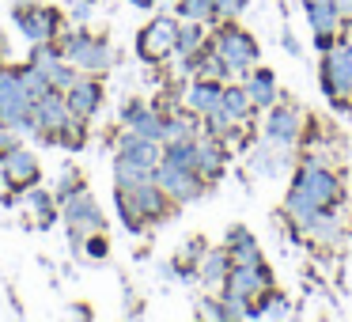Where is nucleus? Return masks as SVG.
Listing matches in <instances>:
<instances>
[{"label": "nucleus", "instance_id": "1a4fd4ad", "mask_svg": "<svg viewBox=\"0 0 352 322\" xmlns=\"http://www.w3.org/2000/svg\"><path fill=\"white\" fill-rule=\"evenodd\" d=\"M61 208H65V220H69V228H72V235H76V239L91 235V231H102V213H99V205H95L84 190L72 193L69 201H61Z\"/></svg>", "mask_w": 352, "mask_h": 322}, {"label": "nucleus", "instance_id": "423d86ee", "mask_svg": "<svg viewBox=\"0 0 352 322\" xmlns=\"http://www.w3.org/2000/svg\"><path fill=\"white\" fill-rule=\"evenodd\" d=\"M61 50H65V61L84 69V72H102V69L114 65V50H110L107 42L91 39V34H69Z\"/></svg>", "mask_w": 352, "mask_h": 322}, {"label": "nucleus", "instance_id": "a878e982", "mask_svg": "<svg viewBox=\"0 0 352 322\" xmlns=\"http://www.w3.org/2000/svg\"><path fill=\"white\" fill-rule=\"evenodd\" d=\"M280 46L288 50L292 57H299V54H303V46H299V42H296V34H292V31H284V34H280Z\"/></svg>", "mask_w": 352, "mask_h": 322}, {"label": "nucleus", "instance_id": "20e7f679", "mask_svg": "<svg viewBox=\"0 0 352 322\" xmlns=\"http://www.w3.org/2000/svg\"><path fill=\"white\" fill-rule=\"evenodd\" d=\"M307 129V114L296 107V103H276V107L265 110V125H261V137L273 140V144L296 148L303 140Z\"/></svg>", "mask_w": 352, "mask_h": 322}, {"label": "nucleus", "instance_id": "a211bd4d", "mask_svg": "<svg viewBox=\"0 0 352 322\" xmlns=\"http://www.w3.org/2000/svg\"><path fill=\"white\" fill-rule=\"evenodd\" d=\"M223 246H228V254H231V266H254V261H261V246L246 228H231L228 239H223Z\"/></svg>", "mask_w": 352, "mask_h": 322}, {"label": "nucleus", "instance_id": "9b49d317", "mask_svg": "<svg viewBox=\"0 0 352 322\" xmlns=\"http://www.w3.org/2000/svg\"><path fill=\"white\" fill-rule=\"evenodd\" d=\"M122 122L129 125L133 133H140V137H148V140H160V144H163V122H167V118H163L160 110L144 107V103H125V110H122Z\"/></svg>", "mask_w": 352, "mask_h": 322}, {"label": "nucleus", "instance_id": "aec40b11", "mask_svg": "<svg viewBox=\"0 0 352 322\" xmlns=\"http://www.w3.org/2000/svg\"><path fill=\"white\" fill-rule=\"evenodd\" d=\"M0 171H4V178H8L12 186H23L34 178V155L27 152V148H12V152L0 160Z\"/></svg>", "mask_w": 352, "mask_h": 322}, {"label": "nucleus", "instance_id": "0eeeda50", "mask_svg": "<svg viewBox=\"0 0 352 322\" xmlns=\"http://www.w3.org/2000/svg\"><path fill=\"white\" fill-rule=\"evenodd\" d=\"M175 42H178V19L160 16L140 31L137 54L144 57V61H167V57H175Z\"/></svg>", "mask_w": 352, "mask_h": 322}, {"label": "nucleus", "instance_id": "f8f14e48", "mask_svg": "<svg viewBox=\"0 0 352 322\" xmlns=\"http://www.w3.org/2000/svg\"><path fill=\"white\" fill-rule=\"evenodd\" d=\"M197 175H205V178H216L223 171V163H228V144H223L216 133H197Z\"/></svg>", "mask_w": 352, "mask_h": 322}, {"label": "nucleus", "instance_id": "f3484780", "mask_svg": "<svg viewBox=\"0 0 352 322\" xmlns=\"http://www.w3.org/2000/svg\"><path fill=\"white\" fill-rule=\"evenodd\" d=\"M243 87H246V95H250L254 110H269V107L280 103V92H276V80H273V72H269V69L246 72V84Z\"/></svg>", "mask_w": 352, "mask_h": 322}, {"label": "nucleus", "instance_id": "7c9ffc66", "mask_svg": "<svg viewBox=\"0 0 352 322\" xmlns=\"http://www.w3.org/2000/svg\"><path fill=\"white\" fill-rule=\"evenodd\" d=\"M303 4H329V0H303Z\"/></svg>", "mask_w": 352, "mask_h": 322}, {"label": "nucleus", "instance_id": "f257e3e1", "mask_svg": "<svg viewBox=\"0 0 352 322\" xmlns=\"http://www.w3.org/2000/svg\"><path fill=\"white\" fill-rule=\"evenodd\" d=\"M322 92L333 110L341 114L352 110V46L344 42V34L322 54Z\"/></svg>", "mask_w": 352, "mask_h": 322}, {"label": "nucleus", "instance_id": "5701e85b", "mask_svg": "<svg viewBox=\"0 0 352 322\" xmlns=\"http://www.w3.org/2000/svg\"><path fill=\"white\" fill-rule=\"evenodd\" d=\"M178 16L182 19H197V23H212V0H178Z\"/></svg>", "mask_w": 352, "mask_h": 322}, {"label": "nucleus", "instance_id": "6ab92c4d", "mask_svg": "<svg viewBox=\"0 0 352 322\" xmlns=\"http://www.w3.org/2000/svg\"><path fill=\"white\" fill-rule=\"evenodd\" d=\"M205 46H208V23H197V19H182V23H178L175 57H197Z\"/></svg>", "mask_w": 352, "mask_h": 322}, {"label": "nucleus", "instance_id": "7ed1b4c3", "mask_svg": "<svg viewBox=\"0 0 352 322\" xmlns=\"http://www.w3.org/2000/svg\"><path fill=\"white\" fill-rule=\"evenodd\" d=\"M212 50L228 61V69L235 72V76L254 72V69H258V61H261L258 39H254L250 31H243L235 19H220V27H216V34H212Z\"/></svg>", "mask_w": 352, "mask_h": 322}, {"label": "nucleus", "instance_id": "4be33fe9", "mask_svg": "<svg viewBox=\"0 0 352 322\" xmlns=\"http://www.w3.org/2000/svg\"><path fill=\"white\" fill-rule=\"evenodd\" d=\"M220 110L231 118V122L243 125L246 118L254 114V103H250V95H246V87H239V84H223V103H220Z\"/></svg>", "mask_w": 352, "mask_h": 322}, {"label": "nucleus", "instance_id": "cd10ccee", "mask_svg": "<svg viewBox=\"0 0 352 322\" xmlns=\"http://www.w3.org/2000/svg\"><path fill=\"white\" fill-rule=\"evenodd\" d=\"M27 201H31V205L38 208V213H50V197H46V193H38V190H34V193H31V197H27Z\"/></svg>", "mask_w": 352, "mask_h": 322}, {"label": "nucleus", "instance_id": "9d476101", "mask_svg": "<svg viewBox=\"0 0 352 322\" xmlns=\"http://www.w3.org/2000/svg\"><path fill=\"white\" fill-rule=\"evenodd\" d=\"M182 103H186V110H193L197 118H208V114H216L220 103H223V84L220 80H208V76H193V84L186 87Z\"/></svg>", "mask_w": 352, "mask_h": 322}, {"label": "nucleus", "instance_id": "2f4dec72", "mask_svg": "<svg viewBox=\"0 0 352 322\" xmlns=\"http://www.w3.org/2000/svg\"><path fill=\"white\" fill-rule=\"evenodd\" d=\"M341 34H344V31H341ZM344 42H349V46H352V31H349V34H344Z\"/></svg>", "mask_w": 352, "mask_h": 322}, {"label": "nucleus", "instance_id": "393cba45", "mask_svg": "<svg viewBox=\"0 0 352 322\" xmlns=\"http://www.w3.org/2000/svg\"><path fill=\"white\" fill-rule=\"evenodd\" d=\"M197 314L201 319H228V307H223V296L220 299H201V307H197Z\"/></svg>", "mask_w": 352, "mask_h": 322}, {"label": "nucleus", "instance_id": "39448f33", "mask_svg": "<svg viewBox=\"0 0 352 322\" xmlns=\"http://www.w3.org/2000/svg\"><path fill=\"white\" fill-rule=\"evenodd\" d=\"M155 186H160L170 201L190 205V201H197L201 193H205V175H197V171H190V167H178V163L160 160V167H155Z\"/></svg>", "mask_w": 352, "mask_h": 322}, {"label": "nucleus", "instance_id": "2eb2a0df", "mask_svg": "<svg viewBox=\"0 0 352 322\" xmlns=\"http://www.w3.org/2000/svg\"><path fill=\"white\" fill-rule=\"evenodd\" d=\"M231 273V254L228 246H216V250H205L197 261V277L205 288H223V281H228Z\"/></svg>", "mask_w": 352, "mask_h": 322}, {"label": "nucleus", "instance_id": "ddd939ff", "mask_svg": "<svg viewBox=\"0 0 352 322\" xmlns=\"http://www.w3.org/2000/svg\"><path fill=\"white\" fill-rule=\"evenodd\" d=\"M303 12H307V23H311L314 39H329V42L341 39L344 19H341V12L333 8V0H329V4H303Z\"/></svg>", "mask_w": 352, "mask_h": 322}, {"label": "nucleus", "instance_id": "dca6fc26", "mask_svg": "<svg viewBox=\"0 0 352 322\" xmlns=\"http://www.w3.org/2000/svg\"><path fill=\"white\" fill-rule=\"evenodd\" d=\"M65 103H69V110H72V118H91L95 110H99V103H102V87L99 84H91V80H76V84L65 92Z\"/></svg>", "mask_w": 352, "mask_h": 322}, {"label": "nucleus", "instance_id": "412c9836", "mask_svg": "<svg viewBox=\"0 0 352 322\" xmlns=\"http://www.w3.org/2000/svg\"><path fill=\"white\" fill-rule=\"evenodd\" d=\"M19 23H23V34H27V39H34V42L54 39V34H57V16H54V12H42V8L19 12Z\"/></svg>", "mask_w": 352, "mask_h": 322}, {"label": "nucleus", "instance_id": "6e6552de", "mask_svg": "<svg viewBox=\"0 0 352 322\" xmlns=\"http://www.w3.org/2000/svg\"><path fill=\"white\" fill-rule=\"evenodd\" d=\"M0 125H34L31 95L16 72H0Z\"/></svg>", "mask_w": 352, "mask_h": 322}, {"label": "nucleus", "instance_id": "4468645a", "mask_svg": "<svg viewBox=\"0 0 352 322\" xmlns=\"http://www.w3.org/2000/svg\"><path fill=\"white\" fill-rule=\"evenodd\" d=\"M322 213H326V208H318L311 197H303V193H299L296 186H292V190L284 193V216H288L292 228L303 231V235H311V228L318 224V216H322Z\"/></svg>", "mask_w": 352, "mask_h": 322}, {"label": "nucleus", "instance_id": "b1692460", "mask_svg": "<svg viewBox=\"0 0 352 322\" xmlns=\"http://www.w3.org/2000/svg\"><path fill=\"white\" fill-rule=\"evenodd\" d=\"M216 19H239L246 12V0H212Z\"/></svg>", "mask_w": 352, "mask_h": 322}, {"label": "nucleus", "instance_id": "f03ea898", "mask_svg": "<svg viewBox=\"0 0 352 322\" xmlns=\"http://www.w3.org/2000/svg\"><path fill=\"white\" fill-rule=\"evenodd\" d=\"M292 186H296L303 197H311L318 208H337L344 197V182L337 178V171L326 167L322 160H314V155H303V160H299Z\"/></svg>", "mask_w": 352, "mask_h": 322}, {"label": "nucleus", "instance_id": "c756f323", "mask_svg": "<svg viewBox=\"0 0 352 322\" xmlns=\"http://www.w3.org/2000/svg\"><path fill=\"white\" fill-rule=\"evenodd\" d=\"M0 144H4V148H12V144H16V137H12L8 129H0Z\"/></svg>", "mask_w": 352, "mask_h": 322}, {"label": "nucleus", "instance_id": "c85d7f7f", "mask_svg": "<svg viewBox=\"0 0 352 322\" xmlns=\"http://www.w3.org/2000/svg\"><path fill=\"white\" fill-rule=\"evenodd\" d=\"M87 243H91V246H87V250H91L95 258H102V254H107V243H102L99 235H95V239H87Z\"/></svg>", "mask_w": 352, "mask_h": 322}, {"label": "nucleus", "instance_id": "bb28decb", "mask_svg": "<svg viewBox=\"0 0 352 322\" xmlns=\"http://www.w3.org/2000/svg\"><path fill=\"white\" fill-rule=\"evenodd\" d=\"M333 8L341 12V19H344V27L352 23V0H333Z\"/></svg>", "mask_w": 352, "mask_h": 322}]
</instances>
